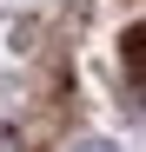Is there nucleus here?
Wrapping results in <instances>:
<instances>
[{
	"instance_id": "obj_1",
	"label": "nucleus",
	"mask_w": 146,
	"mask_h": 152,
	"mask_svg": "<svg viewBox=\"0 0 146 152\" xmlns=\"http://www.w3.org/2000/svg\"><path fill=\"white\" fill-rule=\"evenodd\" d=\"M73 152H119V145H113V139H80Z\"/></svg>"
}]
</instances>
